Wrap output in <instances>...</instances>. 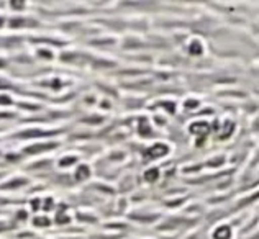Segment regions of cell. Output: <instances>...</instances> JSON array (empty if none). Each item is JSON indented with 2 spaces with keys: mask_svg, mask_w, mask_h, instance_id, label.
I'll return each mask as SVG.
<instances>
[{
  "mask_svg": "<svg viewBox=\"0 0 259 239\" xmlns=\"http://www.w3.org/2000/svg\"><path fill=\"white\" fill-rule=\"evenodd\" d=\"M230 236V229L228 228H220L217 231V239H227Z\"/></svg>",
  "mask_w": 259,
  "mask_h": 239,
  "instance_id": "cell-1",
  "label": "cell"
}]
</instances>
